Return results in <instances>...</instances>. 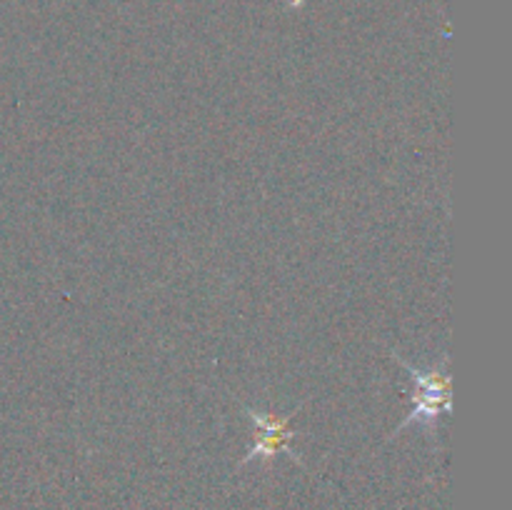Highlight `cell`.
I'll return each instance as SVG.
<instances>
[{"label": "cell", "instance_id": "6da1fadb", "mask_svg": "<svg viewBox=\"0 0 512 510\" xmlns=\"http://www.w3.org/2000/svg\"><path fill=\"white\" fill-rule=\"evenodd\" d=\"M393 358L408 370L410 380L415 383V395H413V410H410L408 418L393 430L390 438L400 435L405 428H413V425H420V428L428 430L430 438H435V435H438L440 418H443L445 413H450V408H453V405H450L448 353H443L435 363L425 365V368L405 360L398 350H393Z\"/></svg>", "mask_w": 512, "mask_h": 510}, {"label": "cell", "instance_id": "7a4b0ae2", "mask_svg": "<svg viewBox=\"0 0 512 510\" xmlns=\"http://www.w3.org/2000/svg\"><path fill=\"white\" fill-rule=\"evenodd\" d=\"M243 413L245 418L255 425V430H258V438L250 445L248 455L243 458V465L253 463V460H270L278 453H285L288 458L298 460L300 463L298 453L290 448V443H293L295 438V433L290 430V423H293L290 415H285V418H273V415L265 413V410L250 408V405H243Z\"/></svg>", "mask_w": 512, "mask_h": 510}]
</instances>
